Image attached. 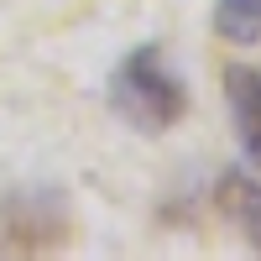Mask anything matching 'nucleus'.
Returning a JSON list of instances; mask_svg holds the SVG:
<instances>
[{
    "label": "nucleus",
    "mask_w": 261,
    "mask_h": 261,
    "mask_svg": "<svg viewBox=\"0 0 261 261\" xmlns=\"http://www.w3.org/2000/svg\"><path fill=\"white\" fill-rule=\"evenodd\" d=\"M110 110L125 125L146 130V136H162V130H172L183 120L188 89H183V79L167 68V58L157 47H136L130 58H120V68L110 73Z\"/></svg>",
    "instance_id": "nucleus-1"
},
{
    "label": "nucleus",
    "mask_w": 261,
    "mask_h": 261,
    "mask_svg": "<svg viewBox=\"0 0 261 261\" xmlns=\"http://www.w3.org/2000/svg\"><path fill=\"white\" fill-rule=\"evenodd\" d=\"M68 241V204L58 193H16L0 209V251L16 256H37V251H58Z\"/></svg>",
    "instance_id": "nucleus-2"
},
{
    "label": "nucleus",
    "mask_w": 261,
    "mask_h": 261,
    "mask_svg": "<svg viewBox=\"0 0 261 261\" xmlns=\"http://www.w3.org/2000/svg\"><path fill=\"white\" fill-rule=\"evenodd\" d=\"M225 105H230L235 136H241V151L261 172V68H241V63L225 68Z\"/></svg>",
    "instance_id": "nucleus-3"
},
{
    "label": "nucleus",
    "mask_w": 261,
    "mask_h": 261,
    "mask_svg": "<svg viewBox=\"0 0 261 261\" xmlns=\"http://www.w3.org/2000/svg\"><path fill=\"white\" fill-rule=\"evenodd\" d=\"M214 204H220V214L235 225V235L261 256V178L256 172H225Z\"/></svg>",
    "instance_id": "nucleus-4"
},
{
    "label": "nucleus",
    "mask_w": 261,
    "mask_h": 261,
    "mask_svg": "<svg viewBox=\"0 0 261 261\" xmlns=\"http://www.w3.org/2000/svg\"><path fill=\"white\" fill-rule=\"evenodd\" d=\"M214 32L235 47L261 42V0H214Z\"/></svg>",
    "instance_id": "nucleus-5"
}]
</instances>
